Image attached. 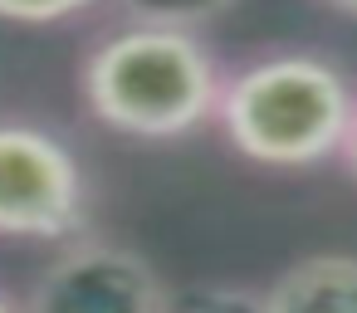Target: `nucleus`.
Returning <instances> with one entry per match:
<instances>
[{
    "label": "nucleus",
    "mask_w": 357,
    "mask_h": 313,
    "mask_svg": "<svg viewBox=\"0 0 357 313\" xmlns=\"http://www.w3.org/2000/svg\"><path fill=\"white\" fill-rule=\"evenodd\" d=\"M89 113L123 137H186L215 118L220 64L176 25H123L98 40L79 74Z\"/></svg>",
    "instance_id": "1"
},
{
    "label": "nucleus",
    "mask_w": 357,
    "mask_h": 313,
    "mask_svg": "<svg viewBox=\"0 0 357 313\" xmlns=\"http://www.w3.org/2000/svg\"><path fill=\"white\" fill-rule=\"evenodd\" d=\"M357 93L342 69L313 54H269L220 79L215 123L259 167H318L342 152Z\"/></svg>",
    "instance_id": "2"
},
{
    "label": "nucleus",
    "mask_w": 357,
    "mask_h": 313,
    "mask_svg": "<svg viewBox=\"0 0 357 313\" xmlns=\"http://www.w3.org/2000/svg\"><path fill=\"white\" fill-rule=\"evenodd\" d=\"M89 220V181L64 137L35 123H0V235L69 240Z\"/></svg>",
    "instance_id": "3"
},
{
    "label": "nucleus",
    "mask_w": 357,
    "mask_h": 313,
    "mask_svg": "<svg viewBox=\"0 0 357 313\" xmlns=\"http://www.w3.org/2000/svg\"><path fill=\"white\" fill-rule=\"evenodd\" d=\"M167 298L172 289L137 250L69 235L25 303L40 313H157L167 308Z\"/></svg>",
    "instance_id": "4"
},
{
    "label": "nucleus",
    "mask_w": 357,
    "mask_h": 313,
    "mask_svg": "<svg viewBox=\"0 0 357 313\" xmlns=\"http://www.w3.org/2000/svg\"><path fill=\"white\" fill-rule=\"evenodd\" d=\"M269 313H303V308H352L357 313V254H308L274 274L259 293Z\"/></svg>",
    "instance_id": "5"
},
{
    "label": "nucleus",
    "mask_w": 357,
    "mask_h": 313,
    "mask_svg": "<svg viewBox=\"0 0 357 313\" xmlns=\"http://www.w3.org/2000/svg\"><path fill=\"white\" fill-rule=\"evenodd\" d=\"M240 0H118V10L142 20V25H176V30H201L220 15H230Z\"/></svg>",
    "instance_id": "6"
},
{
    "label": "nucleus",
    "mask_w": 357,
    "mask_h": 313,
    "mask_svg": "<svg viewBox=\"0 0 357 313\" xmlns=\"http://www.w3.org/2000/svg\"><path fill=\"white\" fill-rule=\"evenodd\" d=\"M93 6V0H0V20L10 25H59L74 20Z\"/></svg>",
    "instance_id": "7"
},
{
    "label": "nucleus",
    "mask_w": 357,
    "mask_h": 313,
    "mask_svg": "<svg viewBox=\"0 0 357 313\" xmlns=\"http://www.w3.org/2000/svg\"><path fill=\"white\" fill-rule=\"evenodd\" d=\"M342 152H347V167L357 171V118H352V128H347V142H342Z\"/></svg>",
    "instance_id": "8"
},
{
    "label": "nucleus",
    "mask_w": 357,
    "mask_h": 313,
    "mask_svg": "<svg viewBox=\"0 0 357 313\" xmlns=\"http://www.w3.org/2000/svg\"><path fill=\"white\" fill-rule=\"evenodd\" d=\"M318 6H328V10H337V15H352V20H357V0H318Z\"/></svg>",
    "instance_id": "9"
},
{
    "label": "nucleus",
    "mask_w": 357,
    "mask_h": 313,
    "mask_svg": "<svg viewBox=\"0 0 357 313\" xmlns=\"http://www.w3.org/2000/svg\"><path fill=\"white\" fill-rule=\"evenodd\" d=\"M6 308H10V293H0V313H6Z\"/></svg>",
    "instance_id": "10"
}]
</instances>
